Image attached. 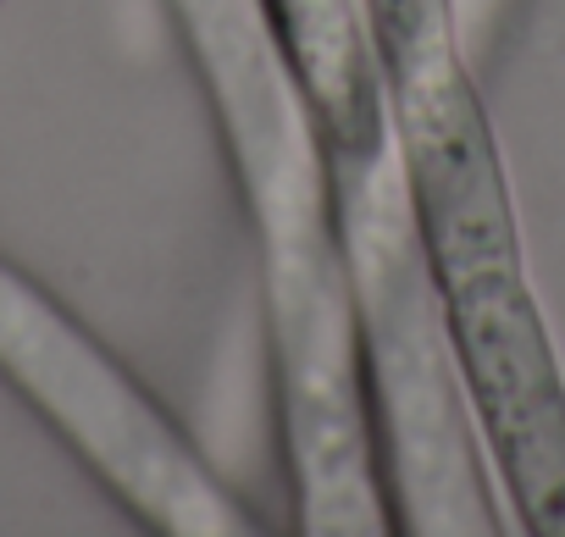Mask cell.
I'll return each instance as SVG.
<instances>
[{
  "label": "cell",
  "instance_id": "1",
  "mask_svg": "<svg viewBox=\"0 0 565 537\" xmlns=\"http://www.w3.org/2000/svg\"><path fill=\"white\" fill-rule=\"evenodd\" d=\"M205 89L260 272L289 509L306 537H388L394 504L366 388L361 300L333 167L255 0H161Z\"/></svg>",
  "mask_w": 565,
  "mask_h": 537
},
{
  "label": "cell",
  "instance_id": "2",
  "mask_svg": "<svg viewBox=\"0 0 565 537\" xmlns=\"http://www.w3.org/2000/svg\"><path fill=\"white\" fill-rule=\"evenodd\" d=\"M394 167L438 294L449 361L499 504L565 537V366L543 322L504 155L455 0H361Z\"/></svg>",
  "mask_w": 565,
  "mask_h": 537
},
{
  "label": "cell",
  "instance_id": "3",
  "mask_svg": "<svg viewBox=\"0 0 565 537\" xmlns=\"http://www.w3.org/2000/svg\"><path fill=\"white\" fill-rule=\"evenodd\" d=\"M0 383L67 443L128 520L161 537L260 531L172 410L12 255H0Z\"/></svg>",
  "mask_w": 565,
  "mask_h": 537
},
{
  "label": "cell",
  "instance_id": "4",
  "mask_svg": "<svg viewBox=\"0 0 565 537\" xmlns=\"http://www.w3.org/2000/svg\"><path fill=\"white\" fill-rule=\"evenodd\" d=\"M255 12L317 122L333 189L355 194L383 183L394 172V139L361 0H255Z\"/></svg>",
  "mask_w": 565,
  "mask_h": 537
},
{
  "label": "cell",
  "instance_id": "5",
  "mask_svg": "<svg viewBox=\"0 0 565 537\" xmlns=\"http://www.w3.org/2000/svg\"><path fill=\"white\" fill-rule=\"evenodd\" d=\"M455 7H460V29H466V40H471V51H477V45H488V34L504 23L510 0H455Z\"/></svg>",
  "mask_w": 565,
  "mask_h": 537
}]
</instances>
